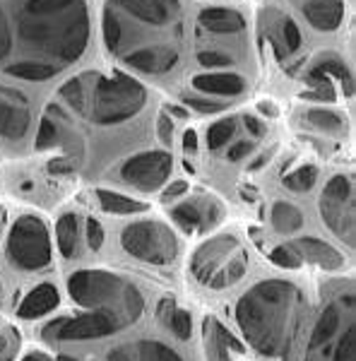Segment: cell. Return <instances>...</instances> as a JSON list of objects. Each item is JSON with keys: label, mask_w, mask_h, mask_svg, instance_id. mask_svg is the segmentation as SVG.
Wrapping results in <instances>:
<instances>
[{"label": "cell", "mask_w": 356, "mask_h": 361, "mask_svg": "<svg viewBox=\"0 0 356 361\" xmlns=\"http://www.w3.org/2000/svg\"><path fill=\"white\" fill-rule=\"evenodd\" d=\"M303 294L291 282L267 279L255 284L236 306V320L248 345L267 359L287 354L299 328Z\"/></svg>", "instance_id": "obj_1"}, {"label": "cell", "mask_w": 356, "mask_h": 361, "mask_svg": "<svg viewBox=\"0 0 356 361\" xmlns=\"http://www.w3.org/2000/svg\"><path fill=\"white\" fill-rule=\"evenodd\" d=\"M20 29L25 46L39 51L34 61L49 63L61 73L87 49V5L82 0H29Z\"/></svg>", "instance_id": "obj_2"}, {"label": "cell", "mask_w": 356, "mask_h": 361, "mask_svg": "<svg viewBox=\"0 0 356 361\" xmlns=\"http://www.w3.org/2000/svg\"><path fill=\"white\" fill-rule=\"evenodd\" d=\"M75 304L94 311H111L125 323H135L145 311V299L135 284L106 270H80L68 279Z\"/></svg>", "instance_id": "obj_3"}, {"label": "cell", "mask_w": 356, "mask_h": 361, "mask_svg": "<svg viewBox=\"0 0 356 361\" xmlns=\"http://www.w3.org/2000/svg\"><path fill=\"white\" fill-rule=\"evenodd\" d=\"M354 292L332 296L318 313L303 361H354Z\"/></svg>", "instance_id": "obj_4"}, {"label": "cell", "mask_w": 356, "mask_h": 361, "mask_svg": "<svg viewBox=\"0 0 356 361\" xmlns=\"http://www.w3.org/2000/svg\"><path fill=\"white\" fill-rule=\"evenodd\" d=\"M145 102H147V92L137 80L123 73H113L111 78H102L97 82L92 118L102 126L123 123L145 106Z\"/></svg>", "instance_id": "obj_5"}, {"label": "cell", "mask_w": 356, "mask_h": 361, "mask_svg": "<svg viewBox=\"0 0 356 361\" xmlns=\"http://www.w3.org/2000/svg\"><path fill=\"white\" fill-rule=\"evenodd\" d=\"M121 246L133 258L149 265H168L178 255V238L166 224L156 219L133 222L121 231Z\"/></svg>", "instance_id": "obj_6"}, {"label": "cell", "mask_w": 356, "mask_h": 361, "mask_svg": "<svg viewBox=\"0 0 356 361\" xmlns=\"http://www.w3.org/2000/svg\"><path fill=\"white\" fill-rule=\"evenodd\" d=\"M8 255L15 267L29 272L51 263V238L42 219L34 214L17 219L8 234Z\"/></svg>", "instance_id": "obj_7"}, {"label": "cell", "mask_w": 356, "mask_h": 361, "mask_svg": "<svg viewBox=\"0 0 356 361\" xmlns=\"http://www.w3.org/2000/svg\"><path fill=\"white\" fill-rule=\"evenodd\" d=\"M125 320L111 311H92L85 316L73 318H56L42 330L46 340L54 342H82V340H99V337L116 335L125 328Z\"/></svg>", "instance_id": "obj_8"}, {"label": "cell", "mask_w": 356, "mask_h": 361, "mask_svg": "<svg viewBox=\"0 0 356 361\" xmlns=\"http://www.w3.org/2000/svg\"><path fill=\"white\" fill-rule=\"evenodd\" d=\"M320 214L335 236L354 246V185L349 176H332L320 195Z\"/></svg>", "instance_id": "obj_9"}, {"label": "cell", "mask_w": 356, "mask_h": 361, "mask_svg": "<svg viewBox=\"0 0 356 361\" xmlns=\"http://www.w3.org/2000/svg\"><path fill=\"white\" fill-rule=\"evenodd\" d=\"M238 253H243V248L236 236H231V234L212 236L192 253L190 270H192V275L197 277V282L217 289L221 275H224L226 267L231 265V260L236 258Z\"/></svg>", "instance_id": "obj_10"}, {"label": "cell", "mask_w": 356, "mask_h": 361, "mask_svg": "<svg viewBox=\"0 0 356 361\" xmlns=\"http://www.w3.org/2000/svg\"><path fill=\"white\" fill-rule=\"evenodd\" d=\"M171 169H173L171 154L161 152V149H152V152L128 159L121 166V178L128 185H133V188L152 193V190L161 188V183H166V178L171 176Z\"/></svg>", "instance_id": "obj_11"}, {"label": "cell", "mask_w": 356, "mask_h": 361, "mask_svg": "<svg viewBox=\"0 0 356 361\" xmlns=\"http://www.w3.org/2000/svg\"><path fill=\"white\" fill-rule=\"evenodd\" d=\"M171 217L176 219L185 231H205L224 217V207H221L217 200L205 202V200H200V197H192V200L180 202L178 207H173Z\"/></svg>", "instance_id": "obj_12"}, {"label": "cell", "mask_w": 356, "mask_h": 361, "mask_svg": "<svg viewBox=\"0 0 356 361\" xmlns=\"http://www.w3.org/2000/svg\"><path fill=\"white\" fill-rule=\"evenodd\" d=\"M265 32L267 39H270L274 56L282 61L287 54H294L299 51L301 46V34L299 27L294 25V20L287 15H279V13H270L265 17Z\"/></svg>", "instance_id": "obj_13"}, {"label": "cell", "mask_w": 356, "mask_h": 361, "mask_svg": "<svg viewBox=\"0 0 356 361\" xmlns=\"http://www.w3.org/2000/svg\"><path fill=\"white\" fill-rule=\"evenodd\" d=\"M202 333H205V352L209 361H233L231 354H243V345L219 320L207 318Z\"/></svg>", "instance_id": "obj_14"}, {"label": "cell", "mask_w": 356, "mask_h": 361, "mask_svg": "<svg viewBox=\"0 0 356 361\" xmlns=\"http://www.w3.org/2000/svg\"><path fill=\"white\" fill-rule=\"evenodd\" d=\"M125 66L140 70V73L147 75H159V73H168L178 61V51L171 49V46H154V49H137L133 54L123 56Z\"/></svg>", "instance_id": "obj_15"}, {"label": "cell", "mask_w": 356, "mask_h": 361, "mask_svg": "<svg viewBox=\"0 0 356 361\" xmlns=\"http://www.w3.org/2000/svg\"><path fill=\"white\" fill-rule=\"evenodd\" d=\"M294 248L296 253L301 255V260H308V263L323 267V270H342L347 265L344 255L337 250L335 246H330L328 241H320V238H313V236H303L299 241H294Z\"/></svg>", "instance_id": "obj_16"}, {"label": "cell", "mask_w": 356, "mask_h": 361, "mask_svg": "<svg viewBox=\"0 0 356 361\" xmlns=\"http://www.w3.org/2000/svg\"><path fill=\"white\" fill-rule=\"evenodd\" d=\"M301 10L306 15L308 25L315 27L318 32H335L344 17L342 0H303Z\"/></svg>", "instance_id": "obj_17"}, {"label": "cell", "mask_w": 356, "mask_h": 361, "mask_svg": "<svg viewBox=\"0 0 356 361\" xmlns=\"http://www.w3.org/2000/svg\"><path fill=\"white\" fill-rule=\"evenodd\" d=\"M147 25H166L178 13L176 0H113Z\"/></svg>", "instance_id": "obj_18"}, {"label": "cell", "mask_w": 356, "mask_h": 361, "mask_svg": "<svg viewBox=\"0 0 356 361\" xmlns=\"http://www.w3.org/2000/svg\"><path fill=\"white\" fill-rule=\"evenodd\" d=\"M61 304V294L54 284H39L29 292L25 299H22L20 308H17V316L20 318H42V316H49L54 308Z\"/></svg>", "instance_id": "obj_19"}, {"label": "cell", "mask_w": 356, "mask_h": 361, "mask_svg": "<svg viewBox=\"0 0 356 361\" xmlns=\"http://www.w3.org/2000/svg\"><path fill=\"white\" fill-rule=\"evenodd\" d=\"M192 87L212 97H238L246 92V80L233 73H207L192 78Z\"/></svg>", "instance_id": "obj_20"}, {"label": "cell", "mask_w": 356, "mask_h": 361, "mask_svg": "<svg viewBox=\"0 0 356 361\" xmlns=\"http://www.w3.org/2000/svg\"><path fill=\"white\" fill-rule=\"evenodd\" d=\"M197 25L214 34H236V32H243L246 20L231 8H207L197 17Z\"/></svg>", "instance_id": "obj_21"}, {"label": "cell", "mask_w": 356, "mask_h": 361, "mask_svg": "<svg viewBox=\"0 0 356 361\" xmlns=\"http://www.w3.org/2000/svg\"><path fill=\"white\" fill-rule=\"evenodd\" d=\"M29 123H32V116L25 106L0 99V135L8 140H22L27 135Z\"/></svg>", "instance_id": "obj_22"}, {"label": "cell", "mask_w": 356, "mask_h": 361, "mask_svg": "<svg viewBox=\"0 0 356 361\" xmlns=\"http://www.w3.org/2000/svg\"><path fill=\"white\" fill-rule=\"evenodd\" d=\"M311 73L325 75V78H330L332 82H335V80H340V82L344 85V92H347V94H352V92H354L352 73H349L347 63H344L340 56H335V54H323L320 58H315L313 66H311Z\"/></svg>", "instance_id": "obj_23"}, {"label": "cell", "mask_w": 356, "mask_h": 361, "mask_svg": "<svg viewBox=\"0 0 356 361\" xmlns=\"http://www.w3.org/2000/svg\"><path fill=\"white\" fill-rule=\"evenodd\" d=\"M306 123L315 128V130L325 133V135H344L347 133V118L337 111H328V109H308L303 114Z\"/></svg>", "instance_id": "obj_24"}, {"label": "cell", "mask_w": 356, "mask_h": 361, "mask_svg": "<svg viewBox=\"0 0 356 361\" xmlns=\"http://www.w3.org/2000/svg\"><path fill=\"white\" fill-rule=\"evenodd\" d=\"M270 219H272L274 231H279V234H284V236L296 234V231H299L301 226H303L301 209L296 207V205H291V202H282V200L272 205Z\"/></svg>", "instance_id": "obj_25"}, {"label": "cell", "mask_w": 356, "mask_h": 361, "mask_svg": "<svg viewBox=\"0 0 356 361\" xmlns=\"http://www.w3.org/2000/svg\"><path fill=\"white\" fill-rule=\"evenodd\" d=\"M78 238H80V219L75 212L61 214L56 224V241L58 250H61L66 258H73L75 250H78Z\"/></svg>", "instance_id": "obj_26"}, {"label": "cell", "mask_w": 356, "mask_h": 361, "mask_svg": "<svg viewBox=\"0 0 356 361\" xmlns=\"http://www.w3.org/2000/svg\"><path fill=\"white\" fill-rule=\"evenodd\" d=\"M97 197H99L102 209H106L111 214H140V212H147V207H149L147 202H140L135 197H128V195L113 193V190H104V188L97 190Z\"/></svg>", "instance_id": "obj_27"}, {"label": "cell", "mask_w": 356, "mask_h": 361, "mask_svg": "<svg viewBox=\"0 0 356 361\" xmlns=\"http://www.w3.org/2000/svg\"><path fill=\"white\" fill-rule=\"evenodd\" d=\"M318 180V166L313 164H306V166H299L296 171H291L284 176V188H289L291 193H308V190L315 185Z\"/></svg>", "instance_id": "obj_28"}, {"label": "cell", "mask_w": 356, "mask_h": 361, "mask_svg": "<svg viewBox=\"0 0 356 361\" xmlns=\"http://www.w3.org/2000/svg\"><path fill=\"white\" fill-rule=\"evenodd\" d=\"M140 361H183L178 357V352L173 347L164 345L156 340H145L137 345Z\"/></svg>", "instance_id": "obj_29"}, {"label": "cell", "mask_w": 356, "mask_h": 361, "mask_svg": "<svg viewBox=\"0 0 356 361\" xmlns=\"http://www.w3.org/2000/svg\"><path fill=\"white\" fill-rule=\"evenodd\" d=\"M61 97L73 106V111L78 114H87V87H85V78H73L70 82L63 85Z\"/></svg>", "instance_id": "obj_30"}, {"label": "cell", "mask_w": 356, "mask_h": 361, "mask_svg": "<svg viewBox=\"0 0 356 361\" xmlns=\"http://www.w3.org/2000/svg\"><path fill=\"white\" fill-rule=\"evenodd\" d=\"M236 128H238V121L236 118H221L217 123L209 126L207 130V145L209 149H219L224 147L229 140L236 135Z\"/></svg>", "instance_id": "obj_31"}, {"label": "cell", "mask_w": 356, "mask_h": 361, "mask_svg": "<svg viewBox=\"0 0 356 361\" xmlns=\"http://www.w3.org/2000/svg\"><path fill=\"white\" fill-rule=\"evenodd\" d=\"M104 39H106L109 51H121L123 46V22L113 15V10H106L104 15Z\"/></svg>", "instance_id": "obj_32"}, {"label": "cell", "mask_w": 356, "mask_h": 361, "mask_svg": "<svg viewBox=\"0 0 356 361\" xmlns=\"http://www.w3.org/2000/svg\"><path fill=\"white\" fill-rule=\"evenodd\" d=\"M270 260H272V265L284 267V270H299L301 263H303L301 255L296 253L294 246H277V248H272Z\"/></svg>", "instance_id": "obj_33"}, {"label": "cell", "mask_w": 356, "mask_h": 361, "mask_svg": "<svg viewBox=\"0 0 356 361\" xmlns=\"http://www.w3.org/2000/svg\"><path fill=\"white\" fill-rule=\"evenodd\" d=\"M20 333L17 328H8L5 333H0V361H13L20 352Z\"/></svg>", "instance_id": "obj_34"}, {"label": "cell", "mask_w": 356, "mask_h": 361, "mask_svg": "<svg viewBox=\"0 0 356 361\" xmlns=\"http://www.w3.org/2000/svg\"><path fill=\"white\" fill-rule=\"evenodd\" d=\"M183 104L197 114H219L226 109V104L219 102V99H205V97H183Z\"/></svg>", "instance_id": "obj_35"}, {"label": "cell", "mask_w": 356, "mask_h": 361, "mask_svg": "<svg viewBox=\"0 0 356 361\" xmlns=\"http://www.w3.org/2000/svg\"><path fill=\"white\" fill-rule=\"evenodd\" d=\"M168 325H171V330L176 333L180 340H190V335H192V318H190V313L188 311H173V316L171 320H168Z\"/></svg>", "instance_id": "obj_36"}, {"label": "cell", "mask_w": 356, "mask_h": 361, "mask_svg": "<svg viewBox=\"0 0 356 361\" xmlns=\"http://www.w3.org/2000/svg\"><path fill=\"white\" fill-rule=\"evenodd\" d=\"M56 145H58L56 126L51 123L49 118H44L42 126H39V133H37V147L39 149H49V147H56Z\"/></svg>", "instance_id": "obj_37"}, {"label": "cell", "mask_w": 356, "mask_h": 361, "mask_svg": "<svg viewBox=\"0 0 356 361\" xmlns=\"http://www.w3.org/2000/svg\"><path fill=\"white\" fill-rule=\"evenodd\" d=\"M85 234H87V243H90V248H92V250H99V248L104 246V238H106V234H104V226L99 224L94 217L87 219Z\"/></svg>", "instance_id": "obj_38"}, {"label": "cell", "mask_w": 356, "mask_h": 361, "mask_svg": "<svg viewBox=\"0 0 356 361\" xmlns=\"http://www.w3.org/2000/svg\"><path fill=\"white\" fill-rule=\"evenodd\" d=\"M197 63H200L202 68H224V66H231L233 58L217 54V51H200V54H197Z\"/></svg>", "instance_id": "obj_39"}, {"label": "cell", "mask_w": 356, "mask_h": 361, "mask_svg": "<svg viewBox=\"0 0 356 361\" xmlns=\"http://www.w3.org/2000/svg\"><path fill=\"white\" fill-rule=\"evenodd\" d=\"M10 49H13V39H10V27H8V17L0 10V66L8 61Z\"/></svg>", "instance_id": "obj_40"}, {"label": "cell", "mask_w": 356, "mask_h": 361, "mask_svg": "<svg viewBox=\"0 0 356 361\" xmlns=\"http://www.w3.org/2000/svg\"><path fill=\"white\" fill-rule=\"evenodd\" d=\"M156 137L161 140V145H171L173 142V121H171V116H166V114L156 116Z\"/></svg>", "instance_id": "obj_41"}, {"label": "cell", "mask_w": 356, "mask_h": 361, "mask_svg": "<svg viewBox=\"0 0 356 361\" xmlns=\"http://www.w3.org/2000/svg\"><path fill=\"white\" fill-rule=\"evenodd\" d=\"M255 149V145L253 142H248V140H241V142H236L233 147L229 149V154H226V159L229 161H241V159H246V157L253 152Z\"/></svg>", "instance_id": "obj_42"}, {"label": "cell", "mask_w": 356, "mask_h": 361, "mask_svg": "<svg viewBox=\"0 0 356 361\" xmlns=\"http://www.w3.org/2000/svg\"><path fill=\"white\" fill-rule=\"evenodd\" d=\"M185 193H188V183H185V180H173V183L166 185L164 193H161V200H164V202H173L176 197L185 195Z\"/></svg>", "instance_id": "obj_43"}, {"label": "cell", "mask_w": 356, "mask_h": 361, "mask_svg": "<svg viewBox=\"0 0 356 361\" xmlns=\"http://www.w3.org/2000/svg\"><path fill=\"white\" fill-rule=\"evenodd\" d=\"M173 311H176V304H173V296H164V299L159 301V306H156V318H159V323H166L171 320Z\"/></svg>", "instance_id": "obj_44"}, {"label": "cell", "mask_w": 356, "mask_h": 361, "mask_svg": "<svg viewBox=\"0 0 356 361\" xmlns=\"http://www.w3.org/2000/svg\"><path fill=\"white\" fill-rule=\"evenodd\" d=\"M243 126H246V130L250 133V135H255V137H265V133H267V126L262 123L260 118L250 116V114L243 116Z\"/></svg>", "instance_id": "obj_45"}, {"label": "cell", "mask_w": 356, "mask_h": 361, "mask_svg": "<svg viewBox=\"0 0 356 361\" xmlns=\"http://www.w3.org/2000/svg\"><path fill=\"white\" fill-rule=\"evenodd\" d=\"M49 171L51 173H70V171H73V166H70L68 159H54L49 164Z\"/></svg>", "instance_id": "obj_46"}, {"label": "cell", "mask_w": 356, "mask_h": 361, "mask_svg": "<svg viewBox=\"0 0 356 361\" xmlns=\"http://www.w3.org/2000/svg\"><path fill=\"white\" fill-rule=\"evenodd\" d=\"M183 149L185 152H195L197 149V133L195 130H185V135H183Z\"/></svg>", "instance_id": "obj_47"}, {"label": "cell", "mask_w": 356, "mask_h": 361, "mask_svg": "<svg viewBox=\"0 0 356 361\" xmlns=\"http://www.w3.org/2000/svg\"><path fill=\"white\" fill-rule=\"evenodd\" d=\"M166 116H173V118H188V109L178 106V104H166Z\"/></svg>", "instance_id": "obj_48"}, {"label": "cell", "mask_w": 356, "mask_h": 361, "mask_svg": "<svg viewBox=\"0 0 356 361\" xmlns=\"http://www.w3.org/2000/svg\"><path fill=\"white\" fill-rule=\"evenodd\" d=\"M272 154H274V149H267V152H262V154L258 157V159H255L248 169H250V171H258V169H262V166L267 164V161H270V157H272Z\"/></svg>", "instance_id": "obj_49"}, {"label": "cell", "mask_w": 356, "mask_h": 361, "mask_svg": "<svg viewBox=\"0 0 356 361\" xmlns=\"http://www.w3.org/2000/svg\"><path fill=\"white\" fill-rule=\"evenodd\" d=\"M258 111H262L265 116H270V118H274V116L279 114V109L274 106V104L270 102V99H265V102H260V104H258Z\"/></svg>", "instance_id": "obj_50"}, {"label": "cell", "mask_w": 356, "mask_h": 361, "mask_svg": "<svg viewBox=\"0 0 356 361\" xmlns=\"http://www.w3.org/2000/svg\"><path fill=\"white\" fill-rule=\"evenodd\" d=\"M303 99H313V102H335L332 97H328V94H320V92H303L301 94Z\"/></svg>", "instance_id": "obj_51"}, {"label": "cell", "mask_w": 356, "mask_h": 361, "mask_svg": "<svg viewBox=\"0 0 356 361\" xmlns=\"http://www.w3.org/2000/svg\"><path fill=\"white\" fill-rule=\"evenodd\" d=\"M109 361H130V357H128L123 349H113V352L109 354Z\"/></svg>", "instance_id": "obj_52"}, {"label": "cell", "mask_w": 356, "mask_h": 361, "mask_svg": "<svg viewBox=\"0 0 356 361\" xmlns=\"http://www.w3.org/2000/svg\"><path fill=\"white\" fill-rule=\"evenodd\" d=\"M25 361H51V359L46 357V354H42V352H32V354H27Z\"/></svg>", "instance_id": "obj_53"}, {"label": "cell", "mask_w": 356, "mask_h": 361, "mask_svg": "<svg viewBox=\"0 0 356 361\" xmlns=\"http://www.w3.org/2000/svg\"><path fill=\"white\" fill-rule=\"evenodd\" d=\"M248 234H250V238H253V241L260 246V243H262V241H260V238H262V231H260V229H255V226H250V229H248Z\"/></svg>", "instance_id": "obj_54"}, {"label": "cell", "mask_w": 356, "mask_h": 361, "mask_svg": "<svg viewBox=\"0 0 356 361\" xmlns=\"http://www.w3.org/2000/svg\"><path fill=\"white\" fill-rule=\"evenodd\" d=\"M58 361H78V359H73V357H61Z\"/></svg>", "instance_id": "obj_55"}]
</instances>
